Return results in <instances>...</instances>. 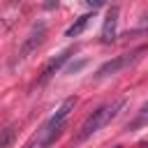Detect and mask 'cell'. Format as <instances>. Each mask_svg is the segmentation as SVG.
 Listing matches in <instances>:
<instances>
[{"mask_svg":"<svg viewBox=\"0 0 148 148\" xmlns=\"http://www.w3.org/2000/svg\"><path fill=\"white\" fill-rule=\"evenodd\" d=\"M125 97H120V99H113V102H109V104H102V106H97L81 125H79V130L74 132V136H72V146H79L81 141H86V139H90L95 132H99L104 125H109L123 109H125Z\"/></svg>","mask_w":148,"mask_h":148,"instance_id":"cell-2","label":"cell"},{"mask_svg":"<svg viewBox=\"0 0 148 148\" xmlns=\"http://www.w3.org/2000/svg\"><path fill=\"white\" fill-rule=\"evenodd\" d=\"M146 125H148V99L141 104V109L134 113V118L125 125V132H136V130H141Z\"/></svg>","mask_w":148,"mask_h":148,"instance_id":"cell-7","label":"cell"},{"mask_svg":"<svg viewBox=\"0 0 148 148\" xmlns=\"http://www.w3.org/2000/svg\"><path fill=\"white\" fill-rule=\"evenodd\" d=\"M141 53H146V46H136V49H132V51H125V53H120V56H116V58L106 60L104 65H99V67H97L95 79H106V76H113V74H118V72H123V69L132 67V65L141 58Z\"/></svg>","mask_w":148,"mask_h":148,"instance_id":"cell-3","label":"cell"},{"mask_svg":"<svg viewBox=\"0 0 148 148\" xmlns=\"http://www.w3.org/2000/svg\"><path fill=\"white\" fill-rule=\"evenodd\" d=\"M74 106H76V99H74V97H67V99H65V102L42 123V127L25 141L23 148H49V146L58 139V134L62 132L65 120L69 118V113L74 111Z\"/></svg>","mask_w":148,"mask_h":148,"instance_id":"cell-1","label":"cell"},{"mask_svg":"<svg viewBox=\"0 0 148 148\" xmlns=\"http://www.w3.org/2000/svg\"><path fill=\"white\" fill-rule=\"evenodd\" d=\"M104 2H106V0H86V5H90L92 9H97V7H102Z\"/></svg>","mask_w":148,"mask_h":148,"instance_id":"cell-10","label":"cell"},{"mask_svg":"<svg viewBox=\"0 0 148 148\" xmlns=\"http://www.w3.org/2000/svg\"><path fill=\"white\" fill-rule=\"evenodd\" d=\"M16 136V125H7L0 130V148H9Z\"/></svg>","mask_w":148,"mask_h":148,"instance_id":"cell-9","label":"cell"},{"mask_svg":"<svg viewBox=\"0 0 148 148\" xmlns=\"http://www.w3.org/2000/svg\"><path fill=\"white\" fill-rule=\"evenodd\" d=\"M90 18H92V14H83V16H79V18L65 30V37H76V35H81V32L86 30V25L90 23Z\"/></svg>","mask_w":148,"mask_h":148,"instance_id":"cell-8","label":"cell"},{"mask_svg":"<svg viewBox=\"0 0 148 148\" xmlns=\"http://www.w3.org/2000/svg\"><path fill=\"white\" fill-rule=\"evenodd\" d=\"M44 37H46V23H44V21L32 23L30 32L25 35L23 44H21V46H18V51H16V60H14V62H23L25 58H30V56L39 49V44L44 42Z\"/></svg>","mask_w":148,"mask_h":148,"instance_id":"cell-4","label":"cell"},{"mask_svg":"<svg viewBox=\"0 0 148 148\" xmlns=\"http://www.w3.org/2000/svg\"><path fill=\"white\" fill-rule=\"evenodd\" d=\"M118 7H111L106 12V18H104V25H102V44H111L118 35Z\"/></svg>","mask_w":148,"mask_h":148,"instance_id":"cell-6","label":"cell"},{"mask_svg":"<svg viewBox=\"0 0 148 148\" xmlns=\"http://www.w3.org/2000/svg\"><path fill=\"white\" fill-rule=\"evenodd\" d=\"M58 2L60 0H44V9H53V7H58Z\"/></svg>","mask_w":148,"mask_h":148,"instance_id":"cell-11","label":"cell"},{"mask_svg":"<svg viewBox=\"0 0 148 148\" xmlns=\"http://www.w3.org/2000/svg\"><path fill=\"white\" fill-rule=\"evenodd\" d=\"M74 53H76V46H69V49L60 51L58 56L49 58V60H46V65H44V67H42V72H39L37 83H39V86H42V83H46V81H49V79H51V76H53V74H56V72H58V69H60V67H62V65L74 56Z\"/></svg>","mask_w":148,"mask_h":148,"instance_id":"cell-5","label":"cell"},{"mask_svg":"<svg viewBox=\"0 0 148 148\" xmlns=\"http://www.w3.org/2000/svg\"><path fill=\"white\" fill-rule=\"evenodd\" d=\"M14 2H16V0H14Z\"/></svg>","mask_w":148,"mask_h":148,"instance_id":"cell-13","label":"cell"},{"mask_svg":"<svg viewBox=\"0 0 148 148\" xmlns=\"http://www.w3.org/2000/svg\"><path fill=\"white\" fill-rule=\"evenodd\" d=\"M116 148H120V146H116Z\"/></svg>","mask_w":148,"mask_h":148,"instance_id":"cell-12","label":"cell"}]
</instances>
